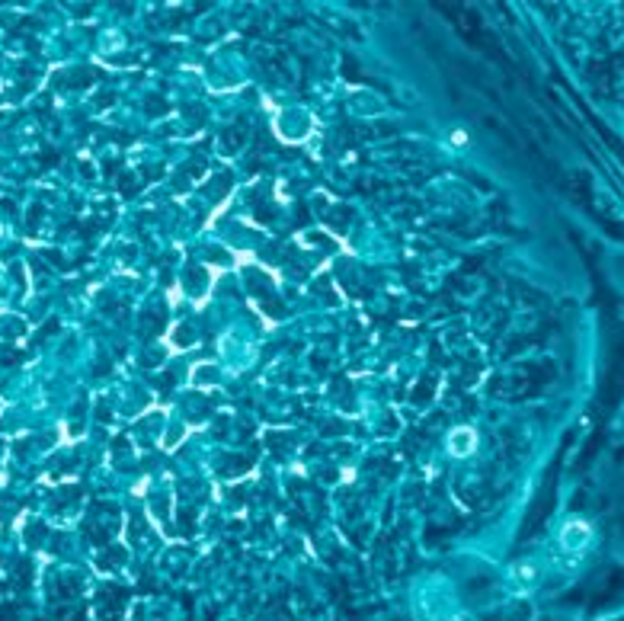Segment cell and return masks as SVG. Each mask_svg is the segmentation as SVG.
Instances as JSON below:
<instances>
[{
    "mask_svg": "<svg viewBox=\"0 0 624 621\" xmlns=\"http://www.w3.org/2000/svg\"><path fill=\"white\" fill-rule=\"evenodd\" d=\"M445 448H449L451 458H471L477 452V432L474 426H455L445 439Z\"/></svg>",
    "mask_w": 624,
    "mask_h": 621,
    "instance_id": "7a4b0ae2",
    "label": "cell"
},
{
    "mask_svg": "<svg viewBox=\"0 0 624 621\" xmlns=\"http://www.w3.org/2000/svg\"><path fill=\"white\" fill-rule=\"evenodd\" d=\"M451 141H455V144H465L467 135H465V131H455V135H451Z\"/></svg>",
    "mask_w": 624,
    "mask_h": 621,
    "instance_id": "277c9868",
    "label": "cell"
},
{
    "mask_svg": "<svg viewBox=\"0 0 624 621\" xmlns=\"http://www.w3.org/2000/svg\"><path fill=\"white\" fill-rule=\"evenodd\" d=\"M538 564L535 560H519V564H512L509 567V573H506V583H509V589L512 593H519V595H525V593H532V589L538 586Z\"/></svg>",
    "mask_w": 624,
    "mask_h": 621,
    "instance_id": "6da1fadb",
    "label": "cell"
},
{
    "mask_svg": "<svg viewBox=\"0 0 624 621\" xmlns=\"http://www.w3.org/2000/svg\"><path fill=\"white\" fill-rule=\"evenodd\" d=\"M592 542V525L583 522V519H570V522H563L560 528V544L567 551H580L586 544Z\"/></svg>",
    "mask_w": 624,
    "mask_h": 621,
    "instance_id": "3957f363",
    "label": "cell"
}]
</instances>
